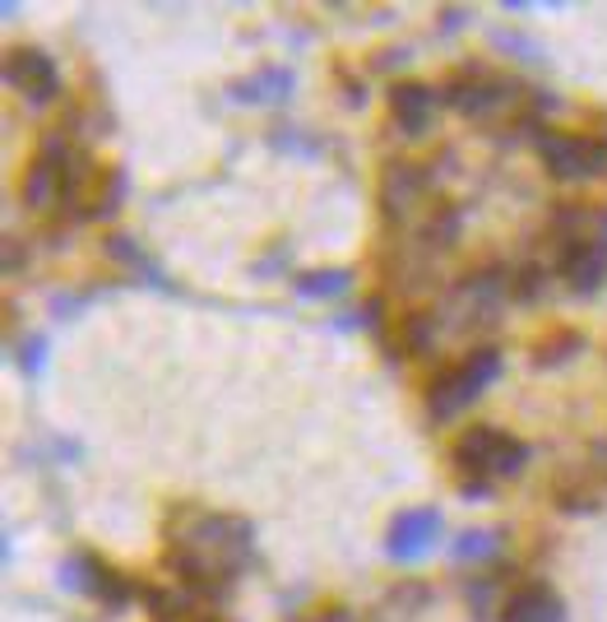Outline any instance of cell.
Listing matches in <instances>:
<instances>
[{
    "label": "cell",
    "mask_w": 607,
    "mask_h": 622,
    "mask_svg": "<svg viewBox=\"0 0 607 622\" xmlns=\"http://www.w3.org/2000/svg\"><path fill=\"white\" fill-rule=\"evenodd\" d=\"M251 525L236 521V515H219V511H204V506H172L168 511V543L172 549H191L204 553L232 572H242L251 562Z\"/></svg>",
    "instance_id": "cell-1"
},
{
    "label": "cell",
    "mask_w": 607,
    "mask_h": 622,
    "mask_svg": "<svg viewBox=\"0 0 607 622\" xmlns=\"http://www.w3.org/2000/svg\"><path fill=\"white\" fill-rule=\"evenodd\" d=\"M500 377V353L492 344H478L468 349L459 362L441 368L432 381H427V413L432 419H455L464 404L478 400L487 385Z\"/></svg>",
    "instance_id": "cell-2"
},
{
    "label": "cell",
    "mask_w": 607,
    "mask_h": 622,
    "mask_svg": "<svg viewBox=\"0 0 607 622\" xmlns=\"http://www.w3.org/2000/svg\"><path fill=\"white\" fill-rule=\"evenodd\" d=\"M524 98H529V89H524V84L506 80V74L478 70V66H468V70L451 74V80L441 84V102H445V108H455L464 117H478V121H496V117L515 112Z\"/></svg>",
    "instance_id": "cell-3"
},
{
    "label": "cell",
    "mask_w": 607,
    "mask_h": 622,
    "mask_svg": "<svg viewBox=\"0 0 607 622\" xmlns=\"http://www.w3.org/2000/svg\"><path fill=\"white\" fill-rule=\"evenodd\" d=\"M451 460L459 464L464 474H478V479L492 483V479L524 474V464H529V447H524L519 437L492 428V423H478V428H468L459 442L451 447Z\"/></svg>",
    "instance_id": "cell-4"
},
{
    "label": "cell",
    "mask_w": 607,
    "mask_h": 622,
    "mask_svg": "<svg viewBox=\"0 0 607 622\" xmlns=\"http://www.w3.org/2000/svg\"><path fill=\"white\" fill-rule=\"evenodd\" d=\"M432 172L413 163V159H394L385 163L381 172V214L390 228H399V223H417L422 214H427V204H432Z\"/></svg>",
    "instance_id": "cell-5"
},
{
    "label": "cell",
    "mask_w": 607,
    "mask_h": 622,
    "mask_svg": "<svg viewBox=\"0 0 607 622\" xmlns=\"http://www.w3.org/2000/svg\"><path fill=\"white\" fill-rule=\"evenodd\" d=\"M538 159L562 181H589L607 172V144L594 136H566V131H538Z\"/></svg>",
    "instance_id": "cell-6"
},
{
    "label": "cell",
    "mask_w": 607,
    "mask_h": 622,
    "mask_svg": "<svg viewBox=\"0 0 607 622\" xmlns=\"http://www.w3.org/2000/svg\"><path fill=\"white\" fill-rule=\"evenodd\" d=\"M61 585L65 590H79V594H93L98 604H108L112 613H121L130 600H135V585H130L117 566H108L102 558H93V553H74L65 566H61Z\"/></svg>",
    "instance_id": "cell-7"
},
{
    "label": "cell",
    "mask_w": 607,
    "mask_h": 622,
    "mask_svg": "<svg viewBox=\"0 0 607 622\" xmlns=\"http://www.w3.org/2000/svg\"><path fill=\"white\" fill-rule=\"evenodd\" d=\"M74 153V140L65 131H51L38 149V159L29 163L23 172V204L29 210H51V204H61V177H65V159Z\"/></svg>",
    "instance_id": "cell-8"
},
{
    "label": "cell",
    "mask_w": 607,
    "mask_h": 622,
    "mask_svg": "<svg viewBox=\"0 0 607 622\" xmlns=\"http://www.w3.org/2000/svg\"><path fill=\"white\" fill-rule=\"evenodd\" d=\"M6 84L19 93V98H29V102H51L61 93V74H57V66H51V57L47 51H38V47H14V51H6Z\"/></svg>",
    "instance_id": "cell-9"
},
{
    "label": "cell",
    "mask_w": 607,
    "mask_h": 622,
    "mask_svg": "<svg viewBox=\"0 0 607 622\" xmlns=\"http://www.w3.org/2000/svg\"><path fill=\"white\" fill-rule=\"evenodd\" d=\"M441 506H413V511H399L394 525L385 534V553L394 562H417L432 553V543L441 539Z\"/></svg>",
    "instance_id": "cell-10"
},
{
    "label": "cell",
    "mask_w": 607,
    "mask_h": 622,
    "mask_svg": "<svg viewBox=\"0 0 607 622\" xmlns=\"http://www.w3.org/2000/svg\"><path fill=\"white\" fill-rule=\"evenodd\" d=\"M557 274L570 283L575 293H594L607 279V242L603 238H575L557 242Z\"/></svg>",
    "instance_id": "cell-11"
},
{
    "label": "cell",
    "mask_w": 607,
    "mask_h": 622,
    "mask_svg": "<svg viewBox=\"0 0 607 622\" xmlns=\"http://www.w3.org/2000/svg\"><path fill=\"white\" fill-rule=\"evenodd\" d=\"M390 112H394V126H399L408 140H422L432 131V117H436V89L417 84V80H394L390 84Z\"/></svg>",
    "instance_id": "cell-12"
},
{
    "label": "cell",
    "mask_w": 607,
    "mask_h": 622,
    "mask_svg": "<svg viewBox=\"0 0 607 622\" xmlns=\"http://www.w3.org/2000/svg\"><path fill=\"white\" fill-rule=\"evenodd\" d=\"M500 622H566V604L562 594L543 585V581H524L506 594L500 604Z\"/></svg>",
    "instance_id": "cell-13"
},
{
    "label": "cell",
    "mask_w": 607,
    "mask_h": 622,
    "mask_svg": "<svg viewBox=\"0 0 607 622\" xmlns=\"http://www.w3.org/2000/svg\"><path fill=\"white\" fill-rule=\"evenodd\" d=\"M459 228H464L459 204L445 200V195H436V200L427 204V214L417 219V247H422V251H451V247L459 242Z\"/></svg>",
    "instance_id": "cell-14"
},
{
    "label": "cell",
    "mask_w": 607,
    "mask_h": 622,
    "mask_svg": "<svg viewBox=\"0 0 607 622\" xmlns=\"http://www.w3.org/2000/svg\"><path fill=\"white\" fill-rule=\"evenodd\" d=\"M227 93L236 102H283L287 93H293V70L287 66H265V70L246 74V80H236Z\"/></svg>",
    "instance_id": "cell-15"
},
{
    "label": "cell",
    "mask_w": 607,
    "mask_h": 622,
    "mask_svg": "<svg viewBox=\"0 0 607 622\" xmlns=\"http://www.w3.org/2000/svg\"><path fill=\"white\" fill-rule=\"evenodd\" d=\"M436 317H427V311H404L399 317V353L404 358H427L432 344H436Z\"/></svg>",
    "instance_id": "cell-16"
},
{
    "label": "cell",
    "mask_w": 607,
    "mask_h": 622,
    "mask_svg": "<svg viewBox=\"0 0 607 622\" xmlns=\"http://www.w3.org/2000/svg\"><path fill=\"white\" fill-rule=\"evenodd\" d=\"M348 283H353V270H306L293 279V293L306 302H325V298L348 293Z\"/></svg>",
    "instance_id": "cell-17"
},
{
    "label": "cell",
    "mask_w": 607,
    "mask_h": 622,
    "mask_svg": "<svg viewBox=\"0 0 607 622\" xmlns=\"http://www.w3.org/2000/svg\"><path fill=\"white\" fill-rule=\"evenodd\" d=\"M121 195H125V172H121V168H102V181H98V191H93V200H89L84 223L112 219V214L121 210Z\"/></svg>",
    "instance_id": "cell-18"
},
{
    "label": "cell",
    "mask_w": 607,
    "mask_h": 622,
    "mask_svg": "<svg viewBox=\"0 0 607 622\" xmlns=\"http://www.w3.org/2000/svg\"><path fill=\"white\" fill-rule=\"evenodd\" d=\"M575 353H585V334L579 330H552L547 340L534 349V362L538 368H562V362H570Z\"/></svg>",
    "instance_id": "cell-19"
},
{
    "label": "cell",
    "mask_w": 607,
    "mask_h": 622,
    "mask_svg": "<svg viewBox=\"0 0 607 622\" xmlns=\"http://www.w3.org/2000/svg\"><path fill=\"white\" fill-rule=\"evenodd\" d=\"M500 581H506V572H496V576H483V581H468V590H464V600H468V609H473V618H492V609L500 613Z\"/></svg>",
    "instance_id": "cell-20"
},
{
    "label": "cell",
    "mask_w": 607,
    "mask_h": 622,
    "mask_svg": "<svg viewBox=\"0 0 607 622\" xmlns=\"http://www.w3.org/2000/svg\"><path fill=\"white\" fill-rule=\"evenodd\" d=\"M547 265H538V261H524V265H515L510 270V298L515 302H538L543 298V289H547Z\"/></svg>",
    "instance_id": "cell-21"
},
{
    "label": "cell",
    "mask_w": 607,
    "mask_h": 622,
    "mask_svg": "<svg viewBox=\"0 0 607 622\" xmlns=\"http://www.w3.org/2000/svg\"><path fill=\"white\" fill-rule=\"evenodd\" d=\"M500 549V530H464L455 543H451V558L455 562H473V558H492Z\"/></svg>",
    "instance_id": "cell-22"
},
{
    "label": "cell",
    "mask_w": 607,
    "mask_h": 622,
    "mask_svg": "<svg viewBox=\"0 0 607 622\" xmlns=\"http://www.w3.org/2000/svg\"><path fill=\"white\" fill-rule=\"evenodd\" d=\"M432 604V585H422V581H404V585H394L385 594V609H404V613H422Z\"/></svg>",
    "instance_id": "cell-23"
},
{
    "label": "cell",
    "mask_w": 607,
    "mask_h": 622,
    "mask_svg": "<svg viewBox=\"0 0 607 622\" xmlns=\"http://www.w3.org/2000/svg\"><path fill=\"white\" fill-rule=\"evenodd\" d=\"M552 502H557L562 511H570V515H579V511H598V492L579 488V483H557L552 488Z\"/></svg>",
    "instance_id": "cell-24"
},
{
    "label": "cell",
    "mask_w": 607,
    "mask_h": 622,
    "mask_svg": "<svg viewBox=\"0 0 607 622\" xmlns=\"http://www.w3.org/2000/svg\"><path fill=\"white\" fill-rule=\"evenodd\" d=\"M19 368H23V377H42V368H47V340L42 334H29V340L19 344Z\"/></svg>",
    "instance_id": "cell-25"
},
{
    "label": "cell",
    "mask_w": 607,
    "mask_h": 622,
    "mask_svg": "<svg viewBox=\"0 0 607 622\" xmlns=\"http://www.w3.org/2000/svg\"><path fill=\"white\" fill-rule=\"evenodd\" d=\"M270 140H274V149H287V153H321V144L306 140L297 126H274Z\"/></svg>",
    "instance_id": "cell-26"
},
{
    "label": "cell",
    "mask_w": 607,
    "mask_h": 622,
    "mask_svg": "<svg viewBox=\"0 0 607 622\" xmlns=\"http://www.w3.org/2000/svg\"><path fill=\"white\" fill-rule=\"evenodd\" d=\"M357 321H362L366 330H372V334H381V340H385V298H366L362 311H357Z\"/></svg>",
    "instance_id": "cell-27"
},
{
    "label": "cell",
    "mask_w": 607,
    "mask_h": 622,
    "mask_svg": "<svg viewBox=\"0 0 607 622\" xmlns=\"http://www.w3.org/2000/svg\"><path fill=\"white\" fill-rule=\"evenodd\" d=\"M306 622H357L353 609H343V604H325V609H315Z\"/></svg>",
    "instance_id": "cell-28"
},
{
    "label": "cell",
    "mask_w": 607,
    "mask_h": 622,
    "mask_svg": "<svg viewBox=\"0 0 607 622\" xmlns=\"http://www.w3.org/2000/svg\"><path fill=\"white\" fill-rule=\"evenodd\" d=\"M23 265V247H19V238H6V274H14Z\"/></svg>",
    "instance_id": "cell-29"
},
{
    "label": "cell",
    "mask_w": 607,
    "mask_h": 622,
    "mask_svg": "<svg viewBox=\"0 0 607 622\" xmlns=\"http://www.w3.org/2000/svg\"><path fill=\"white\" fill-rule=\"evenodd\" d=\"M464 19H468V10H455V6H451V10H441V29L455 33V29H464Z\"/></svg>",
    "instance_id": "cell-30"
},
{
    "label": "cell",
    "mask_w": 607,
    "mask_h": 622,
    "mask_svg": "<svg viewBox=\"0 0 607 622\" xmlns=\"http://www.w3.org/2000/svg\"><path fill=\"white\" fill-rule=\"evenodd\" d=\"M459 492H464V498H487L492 483H487V479H464V483H459Z\"/></svg>",
    "instance_id": "cell-31"
},
{
    "label": "cell",
    "mask_w": 607,
    "mask_h": 622,
    "mask_svg": "<svg viewBox=\"0 0 607 622\" xmlns=\"http://www.w3.org/2000/svg\"><path fill=\"white\" fill-rule=\"evenodd\" d=\"M399 61H408V51L394 47V51H381V57H376L372 66H376V70H390V66H399Z\"/></svg>",
    "instance_id": "cell-32"
},
{
    "label": "cell",
    "mask_w": 607,
    "mask_h": 622,
    "mask_svg": "<svg viewBox=\"0 0 607 622\" xmlns=\"http://www.w3.org/2000/svg\"><path fill=\"white\" fill-rule=\"evenodd\" d=\"M195 622H227V618H219V613H200Z\"/></svg>",
    "instance_id": "cell-33"
},
{
    "label": "cell",
    "mask_w": 607,
    "mask_h": 622,
    "mask_svg": "<svg viewBox=\"0 0 607 622\" xmlns=\"http://www.w3.org/2000/svg\"><path fill=\"white\" fill-rule=\"evenodd\" d=\"M598 238H603V242H607V214H603V232H598Z\"/></svg>",
    "instance_id": "cell-34"
}]
</instances>
